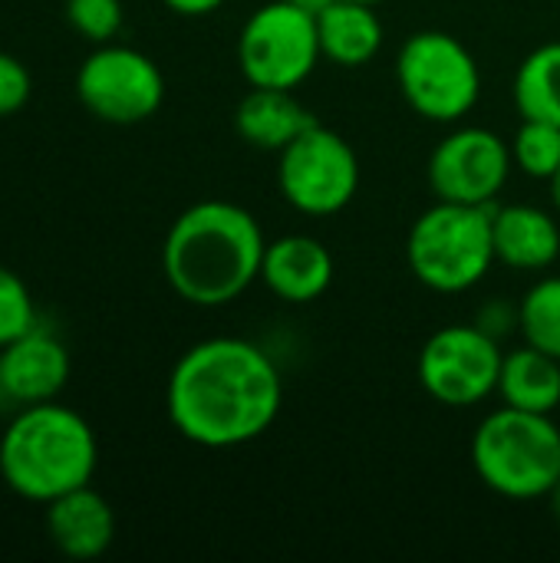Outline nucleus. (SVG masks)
I'll return each instance as SVG.
<instances>
[{"instance_id":"obj_1","label":"nucleus","mask_w":560,"mask_h":563,"mask_svg":"<svg viewBox=\"0 0 560 563\" xmlns=\"http://www.w3.org/2000/svg\"><path fill=\"white\" fill-rule=\"evenodd\" d=\"M284 402V383L264 350L238 336L201 340L168 376L165 406L175 432L201 449H238L261 439Z\"/></svg>"},{"instance_id":"obj_2","label":"nucleus","mask_w":560,"mask_h":563,"mask_svg":"<svg viewBox=\"0 0 560 563\" xmlns=\"http://www.w3.org/2000/svg\"><path fill=\"white\" fill-rule=\"evenodd\" d=\"M264 231L257 218L221 198L185 208L162 244V274L191 307H224L261 280Z\"/></svg>"},{"instance_id":"obj_3","label":"nucleus","mask_w":560,"mask_h":563,"mask_svg":"<svg viewBox=\"0 0 560 563\" xmlns=\"http://www.w3.org/2000/svg\"><path fill=\"white\" fill-rule=\"evenodd\" d=\"M99 465V442L92 426L56 399L23 406L0 435L3 485L36 505L92 485Z\"/></svg>"},{"instance_id":"obj_4","label":"nucleus","mask_w":560,"mask_h":563,"mask_svg":"<svg viewBox=\"0 0 560 563\" xmlns=\"http://www.w3.org/2000/svg\"><path fill=\"white\" fill-rule=\"evenodd\" d=\"M472 465L502 498H548L560 478V429L551 416L502 406L475 429Z\"/></svg>"},{"instance_id":"obj_5","label":"nucleus","mask_w":560,"mask_h":563,"mask_svg":"<svg viewBox=\"0 0 560 563\" xmlns=\"http://www.w3.org/2000/svg\"><path fill=\"white\" fill-rule=\"evenodd\" d=\"M406 257L422 287L436 294L472 290L495 264L492 208L436 201L416 218Z\"/></svg>"},{"instance_id":"obj_6","label":"nucleus","mask_w":560,"mask_h":563,"mask_svg":"<svg viewBox=\"0 0 560 563\" xmlns=\"http://www.w3.org/2000/svg\"><path fill=\"white\" fill-rule=\"evenodd\" d=\"M396 79L413 112L429 122H459L482 92V73L472 49L446 30L413 33L399 49Z\"/></svg>"},{"instance_id":"obj_7","label":"nucleus","mask_w":560,"mask_h":563,"mask_svg":"<svg viewBox=\"0 0 560 563\" xmlns=\"http://www.w3.org/2000/svg\"><path fill=\"white\" fill-rule=\"evenodd\" d=\"M317 63V16L294 0H271L257 7L238 36V66L251 86L297 89Z\"/></svg>"},{"instance_id":"obj_8","label":"nucleus","mask_w":560,"mask_h":563,"mask_svg":"<svg viewBox=\"0 0 560 563\" xmlns=\"http://www.w3.org/2000/svg\"><path fill=\"white\" fill-rule=\"evenodd\" d=\"M277 155V185L290 208L327 218L353 201L360 188V162L340 132L314 122Z\"/></svg>"},{"instance_id":"obj_9","label":"nucleus","mask_w":560,"mask_h":563,"mask_svg":"<svg viewBox=\"0 0 560 563\" xmlns=\"http://www.w3.org/2000/svg\"><path fill=\"white\" fill-rule=\"evenodd\" d=\"M83 109L109 125H139L165 99V76L152 56L119 43H99L76 73Z\"/></svg>"},{"instance_id":"obj_10","label":"nucleus","mask_w":560,"mask_h":563,"mask_svg":"<svg viewBox=\"0 0 560 563\" xmlns=\"http://www.w3.org/2000/svg\"><path fill=\"white\" fill-rule=\"evenodd\" d=\"M505 353L485 327H442L419 350V386L442 406L465 409L498 393Z\"/></svg>"},{"instance_id":"obj_11","label":"nucleus","mask_w":560,"mask_h":563,"mask_svg":"<svg viewBox=\"0 0 560 563\" xmlns=\"http://www.w3.org/2000/svg\"><path fill=\"white\" fill-rule=\"evenodd\" d=\"M512 145L482 125L449 132L429 158V185L439 201L492 208L512 175Z\"/></svg>"},{"instance_id":"obj_12","label":"nucleus","mask_w":560,"mask_h":563,"mask_svg":"<svg viewBox=\"0 0 560 563\" xmlns=\"http://www.w3.org/2000/svg\"><path fill=\"white\" fill-rule=\"evenodd\" d=\"M69 373L73 360L66 343L43 323H36L33 330H26L0 350V389L3 399L17 406L56 399L69 383Z\"/></svg>"},{"instance_id":"obj_13","label":"nucleus","mask_w":560,"mask_h":563,"mask_svg":"<svg viewBox=\"0 0 560 563\" xmlns=\"http://www.w3.org/2000/svg\"><path fill=\"white\" fill-rule=\"evenodd\" d=\"M261 280L284 303H310L327 294L333 257L327 244L310 234H284L264 247Z\"/></svg>"},{"instance_id":"obj_14","label":"nucleus","mask_w":560,"mask_h":563,"mask_svg":"<svg viewBox=\"0 0 560 563\" xmlns=\"http://www.w3.org/2000/svg\"><path fill=\"white\" fill-rule=\"evenodd\" d=\"M46 531L59 554L92 561L109 551L116 538V515L92 485H83L46 505Z\"/></svg>"},{"instance_id":"obj_15","label":"nucleus","mask_w":560,"mask_h":563,"mask_svg":"<svg viewBox=\"0 0 560 563\" xmlns=\"http://www.w3.org/2000/svg\"><path fill=\"white\" fill-rule=\"evenodd\" d=\"M492 241L495 261L515 271H545L560 254L558 221L535 205L492 208Z\"/></svg>"},{"instance_id":"obj_16","label":"nucleus","mask_w":560,"mask_h":563,"mask_svg":"<svg viewBox=\"0 0 560 563\" xmlns=\"http://www.w3.org/2000/svg\"><path fill=\"white\" fill-rule=\"evenodd\" d=\"M314 122L317 119L294 96V89L251 86V92L234 109V129H238V135L248 145L261 148V152H281V148H287Z\"/></svg>"},{"instance_id":"obj_17","label":"nucleus","mask_w":560,"mask_h":563,"mask_svg":"<svg viewBox=\"0 0 560 563\" xmlns=\"http://www.w3.org/2000/svg\"><path fill=\"white\" fill-rule=\"evenodd\" d=\"M320 56L337 66H363L383 46V23L373 3L360 0H330L317 13Z\"/></svg>"},{"instance_id":"obj_18","label":"nucleus","mask_w":560,"mask_h":563,"mask_svg":"<svg viewBox=\"0 0 560 563\" xmlns=\"http://www.w3.org/2000/svg\"><path fill=\"white\" fill-rule=\"evenodd\" d=\"M498 396L512 409L551 416L560 406V360L525 343L502 360Z\"/></svg>"},{"instance_id":"obj_19","label":"nucleus","mask_w":560,"mask_h":563,"mask_svg":"<svg viewBox=\"0 0 560 563\" xmlns=\"http://www.w3.org/2000/svg\"><path fill=\"white\" fill-rule=\"evenodd\" d=\"M515 106L521 119L560 125V43L531 49L515 73Z\"/></svg>"},{"instance_id":"obj_20","label":"nucleus","mask_w":560,"mask_h":563,"mask_svg":"<svg viewBox=\"0 0 560 563\" xmlns=\"http://www.w3.org/2000/svg\"><path fill=\"white\" fill-rule=\"evenodd\" d=\"M518 330L525 343L560 360V277L538 280L518 303Z\"/></svg>"},{"instance_id":"obj_21","label":"nucleus","mask_w":560,"mask_h":563,"mask_svg":"<svg viewBox=\"0 0 560 563\" xmlns=\"http://www.w3.org/2000/svg\"><path fill=\"white\" fill-rule=\"evenodd\" d=\"M512 162L528 178L551 181L560 168V125L541 119H521V129L512 139Z\"/></svg>"},{"instance_id":"obj_22","label":"nucleus","mask_w":560,"mask_h":563,"mask_svg":"<svg viewBox=\"0 0 560 563\" xmlns=\"http://www.w3.org/2000/svg\"><path fill=\"white\" fill-rule=\"evenodd\" d=\"M36 323L40 320H36L30 287L20 280V274L0 264V350L13 343L17 336H23L26 330H33Z\"/></svg>"},{"instance_id":"obj_23","label":"nucleus","mask_w":560,"mask_h":563,"mask_svg":"<svg viewBox=\"0 0 560 563\" xmlns=\"http://www.w3.org/2000/svg\"><path fill=\"white\" fill-rule=\"evenodd\" d=\"M122 0H66V23L89 43H112L122 30Z\"/></svg>"},{"instance_id":"obj_24","label":"nucleus","mask_w":560,"mask_h":563,"mask_svg":"<svg viewBox=\"0 0 560 563\" xmlns=\"http://www.w3.org/2000/svg\"><path fill=\"white\" fill-rule=\"evenodd\" d=\"M30 92H33V76L23 66V59L0 49V119L17 115L30 102Z\"/></svg>"},{"instance_id":"obj_25","label":"nucleus","mask_w":560,"mask_h":563,"mask_svg":"<svg viewBox=\"0 0 560 563\" xmlns=\"http://www.w3.org/2000/svg\"><path fill=\"white\" fill-rule=\"evenodd\" d=\"M168 10L182 13V16H208L215 13L224 0H162Z\"/></svg>"},{"instance_id":"obj_26","label":"nucleus","mask_w":560,"mask_h":563,"mask_svg":"<svg viewBox=\"0 0 560 563\" xmlns=\"http://www.w3.org/2000/svg\"><path fill=\"white\" fill-rule=\"evenodd\" d=\"M548 501H551V511H554V518L560 521V478L554 482V488L548 492Z\"/></svg>"},{"instance_id":"obj_27","label":"nucleus","mask_w":560,"mask_h":563,"mask_svg":"<svg viewBox=\"0 0 560 563\" xmlns=\"http://www.w3.org/2000/svg\"><path fill=\"white\" fill-rule=\"evenodd\" d=\"M551 201H554V208H558L560 214V168L554 172V178H551Z\"/></svg>"},{"instance_id":"obj_28","label":"nucleus","mask_w":560,"mask_h":563,"mask_svg":"<svg viewBox=\"0 0 560 563\" xmlns=\"http://www.w3.org/2000/svg\"><path fill=\"white\" fill-rule=\"evenodd\" d=\"M360 3H373V7H376V3H383V0H360Z\"/></svg>"},{"instance_id":"obj_29","label":"nucleus","mask_w":560,"mask_h":563,"mask_svg":"<svg viewBox=\"0 0 560 563\" xmlns=\"http://www.w3.org/2000/svg\"><path fill=\"white\" fill-rule=\"evenodd\" d=\"M0 399H3V389H0Z\"/></svg>"}]
</instances>
